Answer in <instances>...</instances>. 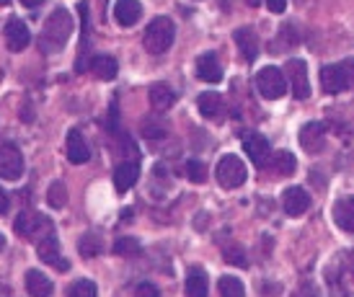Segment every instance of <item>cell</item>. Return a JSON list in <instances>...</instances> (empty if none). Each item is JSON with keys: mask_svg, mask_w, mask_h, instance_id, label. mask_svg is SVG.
Returning a JSON list of instances; mask_svg holds the SVG:
<instances>
[{"mask_svg": "<svg viewBox=\"0 0 354 297\" xmlns=\"http://www.w3.org/2000/svg\"><path fill=\"white\" fill-rule=\"evenodd\" d=\"M256 88H259V93L269 101L282 99V96L287 93V88H290V86H287L285 70L274 68V65L261 68L259 70V75H256Z\"/></svg>", "mask_w": 354, "mask_h": 297, "instance_id": "cell-4", "label": "cell"}, {"mask_svg": "<svg viewBox=\"0 0 354 297\" xmlns=\"http://www.w3.org/2000/svg\"><path fill=\"white\" fill-rule=\"evenodd\" d=\"M331 215H334V222L339 225V228L344 230V233H352L354 236V197L336 199Z\"/></svg>", "mask_w": 354, "mask_h": 297, "instance_id": "cell-14", "label": "cell"}, {"mask_svg": "<svg viewBox=\"0 0 354 297\" xmlns=\"http://www.w3.org/2000/svg\"><path fill=\"white\" fill-rule=\"evenodd\" d=\"M142 16V6L140 0H117L114 3V19L119 26H135Z\"/></svg>", "mask_w": 354, "mask_h": 297, "instance_id": "cell-16", "label": "cell"}, {"mask_svg": "<svg viewBox=\"0 0 354 297\" xmlns=\"http://www.w3.org/2000/svg\"><path fill=\"white\" fill-rule=\"evenodd\" d=\"M37 251H39V258L44 261V264H50V267H57L59 271H68V261L59 256V240L55 238V233L52 236H44L39 240V246H37Z\"/></svg>", "mask_w": 354, "mask_h": 297, "instance_id": "cell-13", "label": "cell"}, {"mask_svg": "<svg viewBox=\"0 0 354 297\" xmlns=\"http://www.w3.org/2000/svg\"><path fill=\"white\" fill-rule=\"evenodd\" d=\"M300 145H303L310 155L313 153H321L326 145V124L324 122H308L300 129Z\"/></svg>", "mask_w": 354, "mask_h": 297, "instance_id": "cell-11", "label": "cell"}, {"mask_svg": "<svg viewBox=\"0 0 354 297\" xmlns=\"http://www.w3.org/2000/svg\"><path fill=\"white\" fill-rule=\"evenodd\" d=\"M282 207H285V212L290 218H300V215H305L308 207H310V194H308L303 186L285 189V194H282Z\"/></svg>", "mask_w": 354, "mask_h": 297, "instance_id": "cell-9", "label": "cell"}, {"mask_svg": "<svg viewBox=\"0 0 354 297\" xmlns=\"http://www.w3.org/2000/svg\"><path fill=\"white\" fill-rule=\"evenodd\" d=\"M292 297H321V295H318V289H315L310 282H303V285L297 287V292Z\"/></svg>", "mask_w": 354, "mask_h": 297, "instance_id": "cell-35", "label": "cell"}, {"mask_svg": "<svg viewBox=\"0 0 354 297\" xmlns=\"http://www.w3.org/2000/svg\"><path fill=\"white\" fill-rule=\"evenodd\" d=\"M135 297H160V292H158L156 285L142 282V285H138V287H135Z\"/></svg>", "mask_w": 354, "mask_h": 297, "instance_id": "cell-33", "label": "cell"}, {"mask_svg": "<svg viewBox=\"0 0 354 297\" xmlns=\"http://www.w3.org/2000/svg\"><path fill=\"white\" fill-rule=\"evenodd\" d=\"M73 34V16L65 8H55L50 19L44 21V31H41V50L44 52H59L65 47V41Z\"/></svg>", "mask_w": 354, "mask_h": 297, "instance_id": "cell-1", "label": "cell"}, {"mask_svg": "<svg viewBox=\"0 0 354 297\" xmlns=\"http://www.w3.org/2000/svg\"><path fill=\"white\" fill-rule=\"evenodd\" d=\"M285 75H287V86L292 90V96L300 101H305L310 96V80H308V65L303 59L290 57L285 65Z\"/></svg>", "mask_w": 354, "mask_h": 297, "instance_id": "cell-6", "label": "cell"}, {"mask_svg": "<svg viewBox=\"0 0 354 297\" xmlns=\"http://www.w3.org/2000/svg\"><path fill=\"white\" fill-rule=\"evenodd\" d=\"M321 86L328 96H336V93H344L349 88V80H346V73L342 68V62L339 65H326L321 70Z\"/></svg>", "mask_w": 354, "mask_h": 297, "instance_id": "cell-10", "label": "cell"}, {"mask_svg": "<svg viewBox=\"0 0 354 297\" xmlns=\"http://www.w3.org/2000/svg\"><path fill=\"white\" fill-rule=\"evenodd\" d=\"M47 204L55 209H62L65 204H68V189H65L62 181L50 184V189H47Z\"/></svg>", "mask_w": 354, "mask_h": 297, "instance_id": "cell-28", "label": "cell"}, {"mask_svg": "<svg viewBox=\"0 0 354 297\" xmlns=\"http://www.w3.org/2000/svg\"><path fill=\"white\" fill-rule=\"evenodd\" d=\"M52 289H55V285H52V279L44 271H37V269L26 271V292L31 297H50Z\"/></svg>", "mask_w": 354, "mask_h": 297, "instance_id": "cell-18", "label": "cell"}, {"mask_svg": "<svg viewBox=\"0 0 354 297\" xmlns=\"http://www.w3.org/2000/svg\"><path fill=\"white\" fill-rule=\"evenodd\" d=\"M266 8L272 10V13H285V8H287V0H266Z\"/></svg>", "mask_w": 354, "mask_h": 297, "instance_id": "cell-37", "label": "cell"}, {"mask_svg": "<svg viewBox=\"0 0 354 297\" xmlns=\"http://www.w3.org/2000/svg\"><path fill=\"white\" fill-rule=\"evenodd\" d=\"M184 171H187V178L192 184H205L207 181V166L202 160H189L187 166H184Z\"/></svg>", "mask_w": 354, "mask_h": 297, "instance_id": "cell-31", "label": "cell"}, {"mask_svg": "<svg viewBox=\"0 0 354 297\" xmlns=\"http://www.w3.org/2000/svg\"><path fill=\"white\" fill-rule=\"evenodd\" d=\"M197 78L205 83H220L223 80V68L212 52H207L197 59Z\"/></svg>", "mask_w": 354, "mask_h": 297, "instance_id": "cell-19", "label": "cell"}, {"mask_svg": "<svg viewBox=\"0 0 354 297\" xmlns=\"http://www.w3.org/2000/svg\"><path fill=\"white\" fill-rule=\"evenodd\" d=\"M3 248H6V238L0 236V251H3Z\"/></svg>", "mask_w": 354, "mask_h": 297, "instance_id": "cell-41", "label": "cell"}, {"mask_svg": "<svg viewBox=\"0 0 354 297\" xmlns=\"http://www.w3.org/2000/svg\"><path fill=\"white\" fill-rule=\"evenodd\" d=\"M13 228L16 233L24 238H39L41 236H52L55 228H52V220L47 215H41V212H21L16 222H13Z\"/></svg>", "mask_w": 354, "mask_h": 297, "instance_id": "cell-5", "label": "cell"}, {"mask_svg": "<svg viewBox=\"0 0 354 297\" xmlns=\"http://www.w3.org/2000/svg\"><path fill=\"white\" fill-rule=\"evenodd\" d=\"M342 68H344V73H346L349 88H354V57H346L344 62H342Z\"/></svg>", "mask_w": 354, "mask_h": 297, "instance_id": "cell-36", "label": "cell"}, {"mask_svg": "<svg viewBox=\"0 0 354 297\" xmlns=\"http://www.w3.org/2000/svg\"><path fill=\"white\" fill-rule=\"evenodd\" d=\"M217 289L223 297H246V287L238 277H220Z\"/></svg>", "mask_w": 354, "mask_h": 297, "instance_id": "cell-27", "label": "cell"}, {"mask_svg": "<svg viewBox=\"0 0 354 297\" xmlns=\"http://www.w3.org/2000/svg\"><path fill=\"white\" fill-rule=\"evenodd\" d=\"M91 73L99 80H114L119 73L117 59L109 57V55H96V57L91 59Z\"/></svg>", "mask_w": 354, "mask_h": 297, "instance_id": "cell-24", "label": "cell"}, {"mask_svg": "<svg viewBox=\"0 0 354 297\" xmlns=\"http://www.w3.org/2000/svg\"><path fill=\"white\" fill-rule=\"evenodd\" d=\"M68 158L75 166H80V163H86L91 158V150L86 145V137H83L80 129H70L68 132Z\"/></svg>", "mask_w": 354, "mask_h": 297, "instance_id": "cell-17", "label": "cell"}, {"mask_svg": "<svg viewBox=\"0 0 354 297\" xmlns=\"http://www.w3.org/2000/svg\"><path fill=\"white\" fill-rule=\"evenodd\" d=\"M225 261H227V264H233V267H248L246 251H243L241 246L225 248Z\"/></svg>", "mask_w": 354, "mask_h": 297, "instance_id": "cell-32", "label": "cell"}, {"mask_svg": "<svg viewBox=\"0 0 354 297\" xmlns=\"http://www.w3.org/2000/svg\"><path fill=\"white\" fill-rule=\"evenodd\" d=\"M209 295V285H207L205 269L192 267L187 274V297H207Z\"/></svg>", "mask_w": 354, "mask_h": 297, "instance_id": "cell-25", "label": "cell"}, {"mask_svg": "<svg viewBox=\"0 0 354 297\" xmlns=\"http://www.w3.org/2000/svg\"><path fill=\"white\" fill-rule=\"evenodd\" d=\"M114 253H117V256H138L140 243L135 238L122 236V238H117V243H114Z\"/></svg>", "mask_w": 354, "mask_h": 297, "instance_id": "cell-30", "label": "cell"}, {"mask_svg": "<svg viewBox=\"0 0 354 297\" xmlns=\"http://www.w3.org/2000/svg\"><path fill=\"white\" fill-rule=\"evenodd\" d=\"M21 3H24L26 8H37V6H39V3H44V0H21Z\"/></svg>", "mask_w": 354, "mask_h": 297, "instance_id": "cell-39", "label": "cell"}, {"mask_svg": "<svg viewBox=\"0 0 354 297\" xmlns=\"http://www.w3.org/2000/svg\"><path fill=\"white\" fill-rule=\"evenodd\" d=\"M243 150H246V155L251 158V163L259 166V169H264L266 160L272 158V145H269V140H266L264 135H256V132H251V135L243 137Z\"/></svg>", "mask_w": 354, "mask_h": 297, "instance_id": "cell-8", "label": "cell"}, {"mask_svg": "<svg viewBox=\"0 0 354 297\" xmlns=\"http://www.w3.org/2000/svg\"><path fill=\"white\" fill-rule=\"evenodd\" d=\"M174 37H176V26L168 16H158L148 23L145 29V50L150 55H163V52L171 50L174 44Z\"/></svg>", "mask_w": 354, "mask_h": 297, "instance_id": "cell-2", "label": "cell"}, {"mask_svg": "<svg viewBox=\"0 0 354 297\" xmlns=\"http://www.w3.org/2000/svg\"><path fill=\"white\" fill-rule=\"evenodd\" d=\"M140 178V166L138 163H122V166H117V171H114V186H117V191H127V189H132L135 184H138Z\"/></svg>", "mask_w": 354, "mask_h": 297, "instance_id": "cell-21", "label": "cell"}, {"mask_svg": "<svg viewBox=\"0 0 354 297\" xmlns=\"http://www.w3.org/2000/svg\"><path fill=\"white\" fill-rule=\"evenodd\" d=\"M259 3H261V0H246V6H251V8H256Z\"/></svg>", "mask_w": 354, "mask_h": 297, "instance_id": "cell-40", "label": "cell"}, {"mask_svg": "<svg viewBox=\"0 0 354 297\" xmlns=\"http://www.w3.org/2000/svg\"><path fill=\"white\" fill-rule=\"evenodd\" d=\"M266 169L274 171L277 176H292V173H295V169H297V160H295V155H292L290 150H277Z\"/></svg>", "mask_w": 354, "mask_h": 297, "instance_id": "cell-23", "label": "cell"}, {"mask_svg": "<svg viewBox=\"0 0 354 297\" xmlns=\"http://www.w3.org/2000/svg\"><path fill=\"white\" fill-rule=\"evenodd\" d=\"M78 248H80V256L93 258L104 251V240H101V236H96V233H86V236L80 238Z\"/></svg>", "mask_w": 354, "mask_h": 297, "instance_id": "cell-26", "label": "cell"}, {"mask_svg": "<svg viewBox=\"0 0 354 297\" xmlns=\"http://www.w3.org/2000/svg\"><path fill=\"white\" fill-rule=\"evenodd\" d=\"M174 101H176V90L171 88L168 83H156V86L150 88V104H153V109L156 111L171 109Z\"/></svg>", "mask_w": 354, "mask_h": 297, "instance_id": "cell-22", "label": "cell"}, {"mask_svg": "<svg viewBox=\"0 0 354 297\" xmlns=\"http://www.w3.org/2000/svg\"><path fill=\"white\" fill-rule=\"evenodd\" d=\"M31 41V31L26 29V23L21 19H10L6 23V44L10 52H24Z\"/></svg>", "mask_w": 354, "mask_h": 297, "instance_id": "cell-12", "label": "cell"}, {"mask_svg": "<svg viewBox=\"0 0 354 297\" xmlns=\"http://www.w3.org/2000/svg\"><path fill=\"white\" fill-rule=\"evenodd\" d=\"M142 135L148 140H156V137H163L166 135V124H145V129H142Z\"/></svg>", "mask_w": 354, "mask_h": 297, "instance_id": "cell-34", "label": "cell"}, {"mask_svg": "<svg viewBox=\"0 0 354 297\" xmlns=\"http://www.w3.org/2000/svg\"><path fill=\"white\" fill-rule=\"evenodd\" d=\"M233 39H236L238 50H241V55H243L246 62H254V59L259 57V37H256V31L251 29V26H241V29H236Z\"/></svg>", "mask_w": 354, "mask_h": 297, "instance_id": "cell-15", "label": "cell"}, {"mask_svg": "<svg viewBox=\"0 0 354 297\" xmlns=\"http://www.w3.org/2000/svg\"><path fill=\"white\" fill-rule=\"evenodd\" d=\"M8 209H10V199H8V194L0 189V215H8Z\"/></svg>", "mask_w": 354, "mask_h": 297, "instance_id": "cell-38", "label": "cell"}, {"mask_svg": "<svg viewBox=\"0 0 354 297\" xmlns=\"http://www.w3.org/2000/svg\"><path fill=\"white\" fill-rule=\"evenodd\" d=\"M24 176V155L16 145L3 142L0 145V178L6 181H19Z\"/></svg>", "mask_w": 354, "mask_h": 297, "instance_id": "cell-7", "label": "cell"}, {"mask_svg": "<svg viewBox=\"0 0 354 297\" xmlns=\"http://www.w3.org/2000/svg\"><path fill=\"white\" fill-rule=\"evenodd\" d=\"M197 109L205 119H220L223 117V111H225V104H223V99H220V93H215V90H205V93L197 99Z\"/></svg>", "mask_w": 354, "mask_h": 297, "instance_id": "cell-20", "label": "cell"}, {"mask_svg": "<svg viewBox=\"0 0 354 297\" xmlns=\"http://www.w3.org/2000/svg\"><path fill=\"white\" fill-rule=\"evenodd\" d=\"M215 178L223 189L243 186V184H246V178H248L246 163L238 158V155H223L215 166Z\"/></svg>", "mask_w": 354, "mask_h": 297, "instance_id": "cell-3", "label": "cell"}, {"mask_svg": "<svg viewBox=\"0 0 354 297\" xmlns=\"http://www.w3.org/2000/svg\"><path fill=\"white\" fill-rule=\"evenodd\" d=\"M96 295H99V289H96V285L91 279H75L68 287V292H65V297H96Z\"/></svg>", "mask_w": 354, "mask_h": 297, "instance_id": "cell-29", "label": "cell"}]
</instances>
